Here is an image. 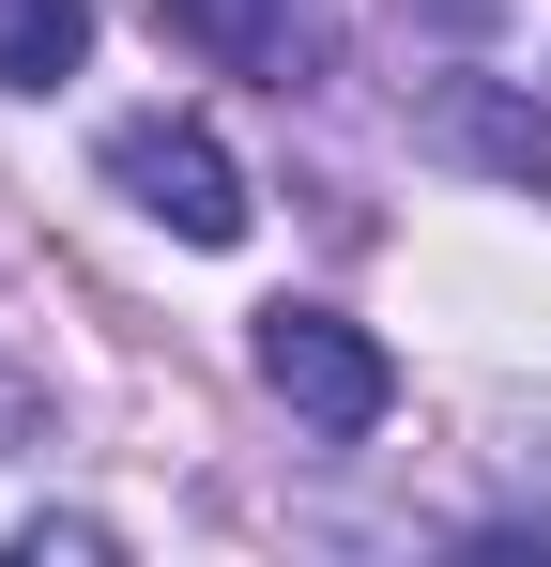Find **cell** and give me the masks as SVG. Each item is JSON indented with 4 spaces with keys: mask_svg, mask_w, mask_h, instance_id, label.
<instances>
[{
    "mask_svg": "<svg viewBox=\"0 0 551 567\" xmlns=\"http://www.w3.org/2000/svg\"><path fill=\"white\" fill-rule=\"evenodd\" d=\"M261 383L322 445H367V430L398 414V353H383L367 322H337V307H261Z\"/></svg>",
    "mask_w": 551,
    "mask_h": 567,
    "instance_id": "obj_1",
    "label": "cell"
},
{
    "mask_svg": "<svg viewBox=\"0 0 551 567\" xmlns=\"http://www.w3.org/2000/svg\"><path fill=\"white\" fill-rule=\"evenodd\" d=\"M107 185L138 199V215H169L184 246H230V230H246V169H230V154H215V123H184V107L107 123Z\"/></svg>",
    "mask_w": 551,
    "mask_h": 567,
    "instance_id": "obj_2",
    "label": "cell"
},
{
    "mask_svg": "<svg viewBox=\"0 0 551 567\" xmlns=\"http://www.w3.org/2000/svg\"><path fill=\"white\" fill-rule=\"evenodd\" d=\"M154 16H169V47L230 62V78H261V93L322 78V0H154Z\"/></svg>",
    "mask_w": 551,
    "mask_h": 567,
    "instance_id": "obj_3",
    "label": "cell"
},
{
    "mask_svg": "<svg viewBox=\"0 0 551 567\" xmlns=\"http://www.w3.org/2000/svg\"><path fill=\"white\" fill-rule=\"evenodd\" d=\"M414 138L459 154V169H490V185H551V107L506 93V78H445V93L414 107Z\"/></svg>",
    "mask_w": 551,
    "mask_h": 567,
    "instance_id": "obj_4",
    "label": "cell"
},
{
    "mask_svg": "<svg viewBox=\"0 0 551 567\" xmlns=\"http://www.w3.org/2000/svg\"><path fill=\"white\" fill-rule=\"evenodd\" d=\"M92 62V0H0V93H62Z\"/></svg>",
    "mask_w": 551,
    "mask_h": 567,
    "instance_id": "obj_5",
    "label": "cell"
},
{
    "mask_svg": "<svg viewBox=\"0 0 551 567\" xmlns=\"http://www.w3.org/2000/svg\"><path fill=\"white\" fill-rule=\"evenodd\" d=\"M0 445H46V383L31 369H0Z\"/></svg>",
    "mask_w": 551,
    "mask_h": 567,
    "instance_id": "obj_6",
    "label": "cell"
},
{
    "mask_svg": "<svg viewBox=\"0 0 551 567\" xmlns=\"http://www.w3.org/2000/svg\"><path fill=\"white\" fill-rule=\"evenodd\" d=\"M429 16H459V31H490V16H506V0H429Z\"/></svg>",
    "mask_w": 551,
    "mask_h": 567,
    "instance_id": "obj_7",
    "label": "cell"
}]
</instances>
